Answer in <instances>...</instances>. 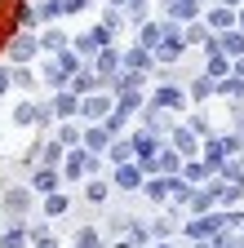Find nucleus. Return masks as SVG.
I'll return each mask as SVG.
<instances>
[{
    "mask_svg": "<svg viewBox=\"0 0 244 248\" xmlns=\"http://www.w3.org/2000/svg\"><path fill=\"white\" fill-rule=\"evenodd\" d=\"M182 164H187V160H182V151H178V146H173V151L160 146V173H182Z\"/></svg>",
    "mask_w": 244,
    "mask_h": 248,
    "instance_id": "4be33fe9",
    "label": "nucleus"
},
{
    "mask_svg": "<svg viewBox=\"0 0 244 248\" xmlns=\"http://www.w3.org/2000/svg\"><path fill=\"white\" fill-rule=\"evenodd\" d=\"M142 195H146V200H156V204H169V173H164V177L151 173V182L142 186Z\"/></svg>",
    "mask_w": 244,
    "mask_h": 248,
    "instance_id": "4468645a",
    "label": "nucleus"
},
{
    "mask_svg": "<svg viewBox=\"0 0 244 248\" xmlns=\"http://www.w3.org/2000/svg\"><path fill=\"white\" fill-rule=\"evenodd\" d=\"M222 5H240V0H222Z\"/></svg>",
    "mask_w": 244,
    "mask_h": 248,
    "instance_id": "a18cd8bd",
    "label": "nucleus"
},
{
    "mask_svg": "<svg viewBox=\"0 0 244 248\" xmlns=\"http://www.w3.org/2000/svg\"><path fill=\"white\" fill-rule=\"evenodd\" d=\"M164 14H169L173 22H191V18H200V0H169Z\"/></svg>",
    "mask_w": 244,
    "mask_h": 248,
    "instance_id": "6e6552de",
    "label": "nucleus"
},
{
    "mask_svg": "<svg viewBox=\"0 0 244 248\" xmlns=\"http://www.w3.org/2000/svg\"><path fill=\"white\" fill-rule=\"evenodd\" d=\"M169 231H173V217H160V222H156V235H160V239H164V235H169Z\"/></svg>",
    "mask_w": 244,
    "mask_h": 248,
    "instance_id": "a19ab883",
    "label": "nucleus"
},
{
    "mask_svg": "<svg viewBox=\"0 0 244 248\" xmlns=\"http://www.w3.org/2000/svg\"><path fill=\"white\" fill-rule=\"evenodd\" d=\"M218 195H222V182H213V186H204V191H195V195H191V213H209L213 204H218Z\"/></svg>",
    "mask_w": 244,
    "mask_h": 248,
    "instance_id": "1a4fd4ad",
    "label": "nucleus"
},
{
    "mask_svg": "<svg viewBox=\"0 0 244 248\" xmlns=\"http://www.w3.org/2000/svg\"><path fill=\"white\" fill-rule=\"evenodd\" d=\"M5 208H9V213H27V208H32V191H22V186H18V191H9V195H5Z\"/></svg>",
    "mask_w": 244,
    "mask_h": 248,
    "instance_id": "b1692460",
    "label": "nucleus"
},
{
    "mask_svg": "<svg viewBox=\"0 0 244 248\" xmlns=\"http://www.w3.org/2000/svg\"><path fill=\"white\" fill-rule=\"evenodd\" d=\"M71 40L63 36V31H45V36H40V49H49V53H63Z\"/></svg>",
    "mask_w": 244,
    "mask_h": 248,
    "instance_id": "c85d7f7f",
    "label": "nucleus"
},
{
    "mask_svg": "<svg viewBox=\"0 0 244 248\" xmlns=\"http://www.w3.org/2000/svg\"><path fill=\"white\" fill-rule=\"evenodd\" d=\"M67 208H71V200H67L63 191H49V195H45V213H49V217H63Z\"/></svg>",
    "mask_w": 244,
    "mask_h": 248,
    "instance_id": "5701e85b",
    "label": "nucleus"
},
{
    "mask_svg": "<svg viewBox=\"0 0 244 248\" xmlns=\"http://www.w3.org/2000/svg\"><path fill=\"white\" fill-rule=\"evenodd\" d=\"M240 164H244V151H240Z\"/></svg>",
    "mask_w": 244,
    "mask_h": 248,
    "instance_id": "de8ad7c7",
    "label": "nucleus"
},
{
    "mask_svg": "<svg viewBox=\"0 0 244 248\" xmlns=\"http://www.w3.org/2000/svg\"><path fill=\"white\" fill-rule=\"evenodd\" d=\"M76 248H98V231H80L76 235Z\"/></svg>",
    "mask_w": 244,
    "mask_h": 248,
    "instance_id": "f704fd0d",
    "label": "nucleus"
},
{
    "mask_svg": "<svg viewBox=\"0 0 244 248\" xmlns=\"http://www.w3.org/2000/svg\"><path fill=\"white\" fill-rule=\"evenodd\" d=\"M240 31H244V14H240Z\"/></svg>",
    "mask_w": 244,
    "mask_h": 248,
    "instance_id": "49530a36",
    "label": "nucleus"
},
{
    "mask_svg": "<svg viewBox=\"0 0 244 248\" xmlns=\"http://www.w3.org/2000/svg\"><path fill=\"white\" fill-rule=\"evenodd\" d=\"M204 18H209V27H213V31H231V27H235V14H231V5H218V9H209Z\"/></svg>",
    "mask_w": 244,
    "mask_h": 248,
    "instance_id": "dca6fc26",
    "label": "nucleus"
},
{
    "mask_svg": "<svg viewBox=\"0 0 244 248\" xmlns=\"http://www.w3.org/2000/svg\"><path fill=\"white\" fill-rule=\"evenodd\" d=\"M36 53H40V40H36V36H27V31L9 40V58H14V62H32Z\"/></svg>",
    "mask_w": 244,
    "mask_h": 248,
    "instance_id": "423d86ee",
    "label": "nucleus"
},
{
    "mask_svg": "<svg viewBox=\"0 0 244 248\" xmlns=\"http://www.w3.org/2000/svg\"><path fill=\"white\" fill-rule=\"evenodd\" d=\"M102 22H107V27H111V31H115V27H120V22H125V18H120V5H115V9H107V18H102Z\"/></svg>",
    "mask_w": 244,
    "mask_h": 248,
    "instance_id": "58836bf2",
    "label": "nucleus"
},
{
    "mask_svg": "<svg viewBox=\"0 0 244 248\" xmlns=\"http://www.w3.org/2000/svg\"><path fill=\"white\" fill-rule=\"evenodd\" d=\"M32 186H36V191H53V186H58V169H53V164H45V169L32 177Z\"/></svg>",
    "mask_w": 244,
    "mask_h": 248,
    "instance_id": "a878e982",
    "label": "nucleus"
},
{
    "mask_svg": "<svg viewBox=\"0 0 244 248\" xmlns=\"http://www.w3.org/2000/svg\"><path fill=\"white\" fill-rule=\"evenodd\" d=\"M182 49H187V36H178V31H164V40L151 49V53H156L160 62H178V58H182Z\"/></svg>",
    "mask_w": 244,
    "mask_h": 248,
    "instance_id": "7ed1b4c3",
    "label": "nucleus"
},
{
    "mask_svg": "<svg viewBox=\"0 0 244 248\" xmlns=\"http://www.w3.org/2000/svg\"><path fill=\"white\" fill-rule=\"evenodd\" d=\"M222 226H227V213H195V222L187 226V235L191 239H213Z\"/></svg>",
    "mask_w": 244,
    "mask_h": 248,
    "instance_id": "f257e3e1",
    "label": "nucleus"
},
{
    "mask_svg": "<svg viewBox=\"0 0 244 248\" xmlns=\"http://www.w3.org/2000/svg\"><path fill=\"white\" fill-rule=\"evenodd\" d=\"M63 5V14H80V9H89V0H58Z\"/></svg>",
    "mask_w": 244,
    "mask_h": 248,
    "instance_id": "e433bc0d",
    "label": "nucleus"
},
{
    "mask_svg": "<svg viewBox=\"0 0 244 248\" xmlns=\"http://www.w3.org/2000/svg\"><path fill=\"white\" fill-rule=\"evenodd\" d=\"M151 58H156V53H151L146 45H138V49L125 53V67H129V71H146V67H151Z\"/></svg>",
    "mask_w": 244,
    "mask_h": 248,
    "instance_id": "f3484780",
    "label": "nucleus"
},
{
    "mask_svg": "<svg viewBox=\"0 0 244 248\" xmlns=\"http://www.w3.org/2000/svg\"><path fill=\"white\" fill-rule=\"evenodd\" d=\"M209 76H213V80H222V76H231V58H227L222 49H213V53H209Z\"/></svg>",
    "mask_w": 244,
    "mask_h": 248,
    "instance_id": "412c9836",
    "label": "nucleus"
},
{
    "mask_svg": "<svg viewBox=\"0 0 244 248\" xmlns=\"http://www.w3.org/2000/svg\"><path fill=\"white\" fill-rule=\"evenodd\" d=\"M160 40H164V22H142V45L156 49Z\"/></svg>",
    "mask_w": 244,
    "mask_h": 248,
    "instance_id": "cd10ccee",
    "label": "nucleus"
},
{
    "mask_svg": "<svg viewBox=\"0 0 244 248\" xmlns=\"http://www.w3.org/2000/svg\"><path fill=\"white\" fill-rule=\"evenodd\" d=\"M80 115L84 120H107L111 115V98H102V93H84V98H80Z\"/></svg>",
    "mask_w": 244,
    "mask_h": 248,
    "instance_id": "20e7f679",
    "label": "nucleus"
},
{
    "mask_svg": "<svg viewBox=\"0 0 244 248\" xmlns=\"http://www.w3.org/2000/svg\"><path fill=\"white\" fill-rule=\"evenodd\" d=\"M213 173H218V169L204 164V160H187V164H182V177H187L191 186H200V182H204V177H213Z\"/></svg>",
    "mask_w": 244,
    "mask_h": 248,
    "instance_id": "ddd939ff",
    "label": "nucleus"
},
{
    "mask_svg": "<svg viewBox=\"0 0 244 248\" xmlns=\"http://www.w3.org/2000/svg\"><path fill=\"white\" fill-rule=\"evenodd\" d=\"M195 248H213V244H209V239H204V244H200V239H195Z\"/></svg>",
    "mask_w": 244,
    "mask_h": 248,
    "instance_id": "c03bdc74",
    "label": "nucleus"
},
{
    "mask_svg": "<svg viewBox=\"0 0 244 248\" xmlns=\"http://www.w3.org/2000/svg\"><path fill=\"white\" fill-rule=\"evenodd\" d=\"M129 142H133V155H138V160H146V155H156V151H160V142H156V133H151V129L138 133V138H129Z\"/></svg>",
    "mask_w": 244,
    "mask_h": 248,
    "instance_id": "6ab92c4d",
    "label": "nucleus"
},
{
    "mask_svg": "<svg viewBox=\"0 0 244 248\" xmlns=\"http://www.w3.org/2000/svg\"><path fill=\"white\" fill-rule=\"evenodd\" d=\"M115 186H120V191H142V186H146V173H142V164H138V160L115 164Z\"/></svg>",
    "mask_w": 244,
    "mask_h": 248,
    "instance_id": "f03ea898",
    "label": "nucleus"
},
{
    "mask_svg": "<svg viewBox=\"0 0 244 248\" xmlns=\"http://www.w3.org/2000/svg\"><path fill=\"white\" fill-rule=\"evenodd\" d=\"M94 58H98V62H94V71H98V76H111V71H120V67H125V53H115L111 45H102Z\"/></svg>",
    "mask_w": 244,
    "mask_h": 248,
    "instance_id": "0eeeda50",
    "label": "nucleus"
},
{
    "mask_svg": "<svg viewBox=\"0 0 244 248\" xmlns=\"http://www.w3.org/2000/svg\"><path fill=\"white\" fill-rule=\"evenodd\" d=\"M129 244H133V248L146 244V226H142V222H129Z\"/></svg>",
    "mask_w": 244,
    "mask_h": 248,
    "instance_id": "72a5a7b5",
    "label": "nucleus"
},
{
    "mask_svg": "<svg viewBox=\"0 0 244 248\" xmlns=\"http://www.w3.org/2000/svg\"><path fill=\"white\" fill-rule=\"evenodd\" d=\"M89 164H94V151H89V146H80V151H67L63 173H67V177H84V173H89Z\"/></svg>",
    "mask_w": 244,
    "mask_h": 248,
    "instance_id": "39448f33",
    "label": "nucleus"
},
{
    "mask_svg": "<svg viewBox=\"0 0 244 248\" xmlns=\"http://www.w3.org/2000/svg\"><path fill=\"white\" fill-rule=\"evenodd\" d=\"M235 138H240V142H244V115H240V120H235Z\"/></svg>",
    "mask_w": 244,
    "mask_h": 248,
    "instance_id": "37998d69",
    "label": "nucleus"
},
{
    "mask_svg": "<svg viewBox=\"0 0 244 248\" xmlns=\"http://www.w3.org/2000/svg\"><path fill=\"white\" fill-rule=\"evenodd\" d=\"M9 89H14V71H0V98H5Z\"/></svg>",
    "mask_w": 244,
    "mask_h": 248,
    "instance_id": "ea45409f",
    "label": "nucleus"
},
{
    "mask_svg": "<svg viewBox=\"0 0 244 248\" xmlns=\"http://www.w3.org/2000/svg\"><path fill=\"white\" fill-rule=\"evenodd\" d=\"M156 248H169V244H156Z\"/></svg>",
    "mask_w": 244,
    "mask_h": 248,
    "instance_id": "09e8293b",
    "label": "nucleus"
},
{
    "mask_svg": "<svg viewBox=\"0 0 244 248\" xmlns=\"http://www.w3.org/2000/svg\"><path fill=\"white\" fill-rule=\"evenodd\" d=\"M182 102H187V93H182V89H173V84H164V89L156 93V102H151V107H160V111H178Z\"/></svg>",
    "mask_w": 244,
    "mask_h": 248,
    "instance_id": "9b49d317",
    "label": "nucleus"
},
{
    "mask_svg": "<svg viewBox=\"0 0 244 248\" xmlns=\"http://www.w3.org/2000/svg\"><path fill=\"white\" fill-rule=\"evenodd\" d=\"M218 49H222L227 58H240V53H244V31H235V27H231V31H218Z\"/></svg>",
    "mask_w": 244,
    "mask_h": 248,
    "instance_id": "9d476101",
    "label": "nucleus"
},
{
    "mask_svg": "<svg viewBox=\"0 0 244 248\" xmlns=\"http://www.w3.org/2000/svg\"><path fill=\"white\" fill-rule=\"evenodd\" d=\"M173 146H178L182 155H195V151H200V133H195V129H173Z\"/></svg>",
    "mask_w": 244,
    "mask_h": 248,
    "instance_id": "2eb2a0df",
    "label": "nucleus"
},
{
    "mask_svg": "<svg viewBox=\"0 0 244 248\" xmlns=\"http://www.w3.org/2000/svg\"><path fill=\"white\" fill-rule=\"evenodd\" d=\"M94 84H98V71H76L71 76V89L76 93H94Z\"/></svg>",
    "mask_w": 244,
    "mask_h": 248,
    "instance_id": "c756f323",
    "label": "nucleus"
},
{
    "mask_svg": "<svg viewBox=\"0 0 244 248\" xmlns=\"http://www.w3.org/2000/svg\"><path fill=\"white\" fill-rule=\"evenodd\" d=\"M71 49H76V53H98V40H94V31L76 36V40H71Z\"/></svg>",
    "mask_w": 244,
    "mask_h": 248,
    "instance_id": "473e14b6",
    "label": "nucleus"
},
{
    "mask_svg": "<svg viewBox=\"0 0 244 248\" xmlns=\"http://www.w3.org/2000/svg\"><path fill=\"white\" fill-rule=\"evenodd\" d=\"M58 138H63L67 146H76V142H80V129H71V124H63V129H58Z\"/></svg>",
    "mask_w": 244,
    "mask_h": 248,
    "instance_id": "c9c22d12",
    "label": "nucleus"
},
{
    "mask_svg": "<svg viewBox=\"0 0 244 248\" xmlns=\"http://www.w3.org/2000/svg\"><path fill=\"white\" fill-rule=\"evenodd\" d=\"M14 124H40V107L18 102V107H14Z\"/></svg>",
    "mask_w": 244,
    "mask_h": 248,
    "instance_id": "393cba45",
    "label": "nucleus"
},
{
    "mask_svg": "<svg viewBox=\"0 0 244 248\" xmlns=\"http://www.w3.org/2000/svg\"><path fill=\"white\" fill-rule=\"evenodd\" d=\"M213 93H218V80H213V76H195V80H191V98H195V102L213 98Z\"/></svg>",
    "mask_w": 244,
    "mask_h": 248,
    "instance_id": "aec40b11",
    "label": "nucleus"
},
{
    "mask_svg": "<svg viewBox=\"0 0 244 248\" xmlns=\"http://www.w3.org/2000/svg\"><path fill=\"white\" fill-rule=\"evenodd\" d=\"M84 146L94 151V155H98V151H107V146H111V129H107V124H98V129H89V133H84Z\"/></svg>",
    "mask_w": 244,
    "mask_h": 248,
    "instance_id": "a211bd4d",
    "label": "nucleus"
},
{
    "mask_svg": "<svg viewBox=\"0 0 244 248\" xmlns=\"http://www.w3.org/2000/svg\"><path fill=\"white\" fill-rule=\"evenodd\" d=\"M107 195H111V186H107V182H98V177H89V186H84V200H89V204H102Z\"/></svg>",
    "mask_w": 244,
    "mask_h": 248,
    "instance_id": "bb28decb",
    "label": "nucleus"
},
{
    "mask_svg": "<svg viewBox=\"0 0 244 248\" xmlns=\"http://www.w3.org/2000/svg\"><path fill=\"white\" fill-rule=\"evenodd\" d=\"M129 155H133V142H111V146H107V160H111V164H125Z\"/></svg>",
    "mask_w": 244,
    "mask_h": 248,
    "instance_id": "2f4dec72",
    "label": "nucleus"
},
{
    "mask_svg": "<svg viewBox=\"0 0 244 248\" xmlns=\"http://www.w3.org/2000/svg\"><path fill=\"white\" fill-rule=\"evenodd\" d=\"M218 93H222V98H231V102H244V76H222L218 80Z\"/></svg>",
    "mask_w": 244,
    "mask_h": 248,
    "instance_id": "f8f14e48",
    "label": "nucleus"
},
{
    "mask_svg": "<svg viewBox=\"0 0 244 248\" xmlns=\"http://www.w3.org/2000/svg\"><path fill=\"white\" fill-rule=\"evenodd\" d=\"M14 84H22V89H27V84H32V71H27V67H22V62H18V67H14Z\"/></svg>",
    "mask_w": 244,
    "mask_h": 248,
    "instance_id": "4c0bfd02",
    "label": "nucleus"
},
{
    "mask_svg": "<svg viewBox=\"0 0 244 248\" xmlns=\"http://www.w3.org/2000/svg\"><path fill=\"white\" fill-rule=\"evenodd\" d=\"M0 248H27V231L22 226H9L5 235H0Z\"/></svg>",
    "mask_w": 244,
    "mask_h": 248,
    "instance_id": "7c9ffc66",
    "label": "nucleus"
},
{
    "mask_svg": "<svg viewBox=\"0 0 244 248\" xmlns=\"http://www.w3.org/2000/svg\"><path fill=\"white\" fill-rule=\"evenodd\" d=\"M231 71H235V76H244V53H240V58H231Z\"/></svg>",
    "mask_w": 244,
    "mask_h": 248,
    "instance_id": "79ce46f5",
    "label": "nucleus"
}]
</instances>
